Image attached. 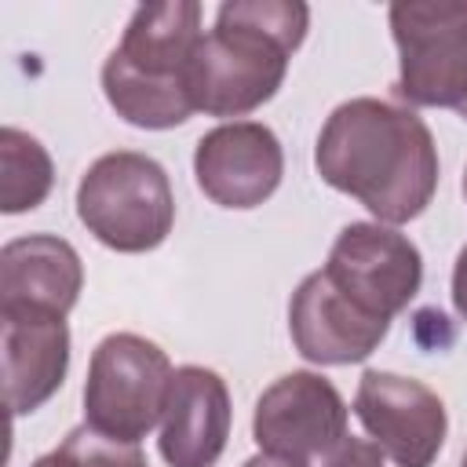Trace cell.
Segmentation results:
<instances>
[{
	"mask_svg": "<svg viewBox=\"0 0 467 467\" xmlns=\"http://www.w3.org/2000/svg\"><path fill=\"white\" fill-rule=\"evenodd\" d=\"M314 168L321 182L354 197L387 226L423 215L438 190V146L423 117L368 95L328 113Z\"/></svg>",
	"mask_w": 467,
	"mask_h": 467,
	"instance_id": "cell-1",
	"label": "cell"
},
{
	"mask_svg": "<svg viewBox=\"0 0 467 467\" xmlns=\"http://www.w3.org/2000/svg\"><path fill=\"white\" fill-rule=\"evenodd\" d=\"M306 29L310 7L299 0L223 4L190 66L193 106L208 117H244L270 102Z\"/></svg>",
	"mask_w": 467,
	"mask_h": 467,
	"instance_id": "cell-2",
	"label": "cell"
},
{
	"mask_svg": "<svg viewBox=\"0 0 467 467\" xmlns=\"http://www.w3.org/2000/svg\"><path fill=\"white\" fill-rule=\"evenodd\" d=\"M201 36V4L193 0L135 7L120 44L102 62V95L113 113L146 131L186 124L197 113L190 66Z\"/></svg>",
	"mask_w": 467,
	"mask_h": 467,
	"instance_id": "cell-3",
	"label": "cell"
},
{
	"mask_svg": "<svg viewBox=\"0 0 467 467\" xmlns=\"http://www.w3.org/2000/svg\"><path fill=\"white\" fill-rule=\"evenodd\" d=\"M77 215L88 234L113 252H153L175 226L168 171L139 150L102 153L77 182Z\"/></svg>",
	"mask_w": 467,
	"mask_h": 467,
	"instance_id": "cell-4",
	"label": "cell"
},
{
	"mask_svg": "<svg viewBox=\"0 0 467 467\" xmlns=\"http://www.w3.org/2000/svg\"><path fill=\"white\" fill-rule=\"evenodd\" d=\"M168 354L135 332L99 339L84 379V423L117 441H142L164 420L171 387Z\"/></svg>",
	"mask_w": 467,
	"mask_h": 467,
	"instance_id": "cell-5",
	"label": "cell"
},
{
	"mask_svg": "<svg viewBox=\"0 0 467 467\" xmlns=\"http://www.w3.org/2000/svg\"><path fill=\"white\" fill-rule=\"evenodd\" d=\"M398 44L394 95L409 106L467 102V0H398L387 11Z\"/></svg>",
	"mask_w": 467,
	"mask_h": 467,
	"instance_id": "cell-6",
	"label": "cell"
},
{
	"mask_svg": "<svg viewBox=\"0 0 467 467\" xmlns=\"http://www.w3.org/2000/svg\"><path fill=\"white\" fill-rule=\"evenodd\" d=\"M321 270L350 303L383 321H394L423 285L420 248L387 223H347Z\"/></svg>",
	"mask_w": 467,
	"mask_h": 467,
	"instance_id": "cell-7",
	"label": "cell"
},
{
	"mask_svg": "<svg viewBox=\"0 0 467 467\" xmlns=\"http://www.w3.org/2000/svg\"><path fill=\"white\" fill-rule=\"evenodd\" d=\"M347 401L332 379L310 368L274 379L252 412V438L259 452L310 467L347 434Z\"/></svg>",
	"mask_w": 467,
	"mask_h": 467,
	"instance_id": "cell-8",
	"label": "cell"
},
{
	"mask_svg": "<svg viewBox=\"0 0 467 467\" xmlns=\"http://www.w3.org/2000/svg\"><path fill=\"white\" fill-rule=\"evenodd\" d=\"M354 416L394 467H431L445 445V401L420 379L365 368L354 390Z\"/></svg>",
	"mask_w": 467,
	"mask_h": 467,
	"instance_id": "cell-9",
	"label": "cell"
},
{
	"mask_svg": "<svg viewBox=\"0 0 467 467\" xmlns=\"http://www.w3.org/2000/svg\"><path fill=\"white\" fill-rule=\"evenodd\" d=\"M193 175L201 193L219 208H259L285 175V150L259 120H230L197 139Z\"/></svg>",
	"mask_w": 467,
	"mask_h": 467,
	"instance_id": "cell-10",
	"label": "cell"
},
{
	"mask_svg": "<svg viewBox=\"0 0 467 467\" xmlns=\"http://www.w3.org/2000/svg\"><path fill=\"white\" fill-rule=\"evenodd\" d=\"M288 332L310 365H358L365 361L390 332V321L372 317L350 303L325 270H314L299 281L288 303Z\"/></svg>",
	"mask_w": 467,
	"mask_h": 467,
	"instance_id": "cell-11",
	"label": "cell"
},
{
	"mask_svg": "<svg viewBox=\"0 0 467 467\" xmlns=\"http://www.w3.org/2000/svg\"><path fill=\"white\" fill-rule=\"evenodd\" d=\"M226 379L204 365H182L171 376L157 449L168 467H215L230 441Z\"/></svg>",
	"mask_w": 467,
	"mask_h": 467,
	"instance_id": "cell-12",
	"label": "cell"
},
{
	"mask_svg": "<svg viewBox=\"0 0 467 467\" xmlns=\"http://www.w3.org/2000/svg\"><path fill=\"white\" fill-rule=\"evenodd\" d=\"M4 347V398L11 416L36 412L66 379L69 325L58 314L0 310Z\"/></svg>",
	"mask_w": 467,
	"mask_h": 467,
	"instance_id": "cell-13",
	"label": "cell"
},
{
	"mask_svg": "<svg viewBox=\"0 0 467 467\" xmlns=\"http://www.w3.org/2000/svg\"><path fill=\"white\" fill-rule=\"evenodd\" d=\"M84 288L77 248L55 234L15 237L0 252V310H40L66 317Z\"/></svg>",
	"mask_w": 467,
	"mask_h": 467,
	"instance_id": "cell-14",
	"label": "cell"
},
{
	"mask_svg": "<svg viewBox=\"0 0 467 467\" xmlns=\"http://www.w3.org/2000/svg\"><path fill=\"white\" fill-rule=\"evenodd\" d=\"M55 186L51 153L22 128L0 131V208L7 215L33 212L47 201Z\"/></svg>",
	"mask_w": 467,
	"mask_h": 467,
	"instance_id": "cell-15",
	"label": "cell"
},
{
	"mask_svg": "<svg viewBox=\"0 0 467 467\" xmlns=\"http://www.w3.org/2000/svg\"><path fill=\"white\" fill-rule=\"evenodd\" d=\"M33 467H150V463L135 441H117L80 423L62 438L58 449L33 460Z\"/></svg>",
	"mask_w": 467,
	"mask_h": 467,
	"instance_id": "cell-16",
	"label": "cell"
},
{
	"mask_svg": "<svg viewBox=\"0 0 467 467\" xmlns=\"http://www.w3.org/2000/svg\"><path fill=\"white\" fill-rule=\"evenodd\" d=\"M383 449L372 438H354L343 434L325 456H317L310 467H383Z\"/></svg>",
	"mask_w": 467,
	"mask_h": 467,
	"instance_id": "cell-17",
	"label": "cell"
},
{
	"mask_svg": "<svg viewBox=\"0 0 467 467\" xmlns=\"http://www.w3.org/2000/svg\"><path fill=\"white\" fill-rule=\"evenodd\" d=\"M452 306H456L460 321L467 325V244L460 248V255L452 263Z\"/></svg>",
	"mask_w": 467,
	"mask_h": 467,
	"instance_id": "cell-18",
	"label": "cell"
},
{
	"mask_svg": "<svg viewBox=\"0 0 467 467\" xmlns=\"http://www.w3.org/2000/svg\"><path fill=\"white\" fill-rule=\"evenodd\" d=\"M244 467H299V463H288V460H277V456H266V452H259V456L244 460Z\"/></svg>",
	"mask_w": 467,
	"mask_h": 467,
	"instance_id": "cell-19",
	"label": "cell"
},
{
	"mask_svg": "<svg viewBox=\"0 0 467 467\" xmlns=\"http://www.w3.org/2000/svg\"><path fill=\"white\" fill-rule=\"evenodd\" d=\"M456 113H460V117L467 120V102H460V109H456Z\"/></svg>",
	"mask_w": 467,
	"mask_h": 467,
	"instance_id": "cell-20",
	"label": "cell"
},
{
	"mask_svg": "<svg viewBox=\"0 0 467 467\" xmlns=\"http://www.w3.org/2000/svg\"><path fill=\"white\" fill-rule=\"evenodd\" d=\"M463 197H467V171H463Z\"/></svg>",
	"mask_w": 467,
	"mask_h": 467,
	"instance_id": "cell-21",
	"label": "cell"
},
{
	"mask_svg": "<svg viewBox=\"0 0 467 467\" xmlns=\"http://www.w3.org/2000/svg\"><path fill=\"white\" fill-rule=\"evenodd\" d=\"M460 467H467V452H463V460H460Z\"/></svg>",
	"mask_w": 467,
	"mask_h": 467,
	"instance_id": "cell-22",
	"label": "cell"
}]
</instances>
